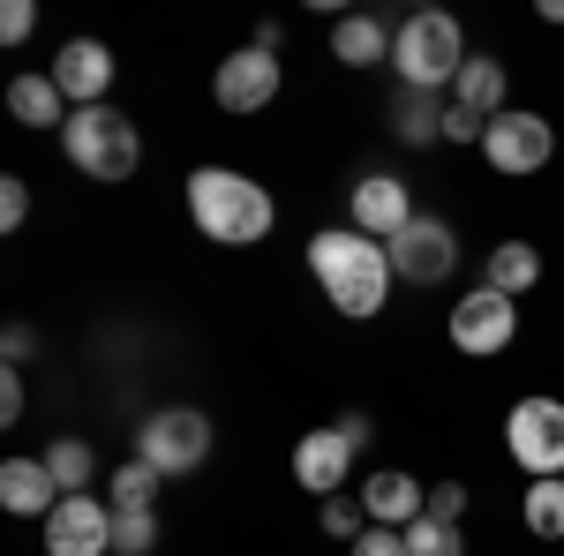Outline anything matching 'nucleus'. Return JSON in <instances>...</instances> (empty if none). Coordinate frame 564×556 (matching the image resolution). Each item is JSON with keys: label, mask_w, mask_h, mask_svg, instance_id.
<instances>
[{"label": "nucleus", "mask_w": 564, "mask_h": 556, "mask_svg": "<svg viewBox=\"0 0 564 556\" xmlns=\"http://www.w3.org/2000/svg\"><path fill=\"white\" fill-rule=\"evenodd\" d=\"M308 271L324 279V294L339 316L354 324H369L391 294V249L384 241H369V233H347V226H332V233H316L308 241Z\"/></svg>", "instance_id": "f257e3e1"}, {"label": "nucleus", "mask_w": 564, "mask_h": 556, "mask_svg": "<svg viewBox=\"0 0 564 556\" xmlns=\"http://www.w3.org/2000/svg\"><path fill=\"white\" fill-rule=\"evenodd\" d=\"M188 218L218 249H249V241L271 233V196L234 166H196L188 173Z\"/></svg>", "instance_id": "f03ea898"}, {"label": "nucleus", "mask_w": 564, "mask_h": 556, "mask_svg": "<svg viewBox=\"0 0 564 556\" xmlns=\"http://www.w3.org/2000/svg\"><path fill=\"white\" fill-rule=\"evenodd\" d=\"M467 61H475V53H467L459 23H452L444 8H422V15H406V23L391 31V68L406 76V90H452Z\"/></svg>", "instance_id": "7ed1b4c3"}, {"label": "nucleus", "mask_w": 564, "mask_h": 556, "mask_svg": "<svg viewBox=\"0 0 564 556\" xmlns=\"http://www.w3.org/2000/svg\"><path fill=\"white\" fill-rule=\"evenodd\" d=\"M61 151H68V166L84 173V181H129L135 159H143V135H135L129 113H113V106H76L68 113V129H61Z\"/></svg>", "instance_id": "20e7f679"}, {"label": "nucleus", "mask_w": 564, "mask_h": 556, "mask_svg": "<svg viewBox=\"0 0 564 556\" xmlns=\"http://www.w3.org/2000/svg\"><path fill=\"white\" fill-rule=\"evenodd\" d=\"M135 459L159 473H188L212 459V422L196 414V406H159L151 422L135 428Z\"/></svg>", "instance_id": "39448f33"}, {"label": "nucleus", "mask_w": 564, "mask_h": 556, "mask_svg": "<svg viewBox=\"0 0 564 556\" xmlns=\"http://www.w3.org/2000/svg\"><path fill=\"white\" fill-rule=\"evenodd\" d=\"M505 444L534 481H557L564 473V399H520L505 414Z\"/></svg>", "instance_id": "423d86ee"}, {"label": "nucleus", "mask_w": 564, "mask_h": 556, "mask_svg": "<svg viewBox=\"0 0 564 556\" xmlns=\"http://www.w3.org/2000/svg\"><path fill=\"white\" fill-rule=\"evenodd\" d=\"M384 249H391V279H406V286H444V279L459 271V233L430 211H414L406 233L384 241Z\"/></svg>", "instance_id": "0eeeda50"}, {"label": "nucleus", "mask_w": 564, "mask_h": 556, "mask_svg": "<svg viewBox=\"0 0 564 556\" xmlns=\"http://www.w3.org/2000/svg\"><path fill=\"white\" fill-rule=\"evenodd\" d=\"M497 113H505V61L475 53V61L459 68V84H452L444 135H452V143H467V135H489V121H497Z\"/></svg>", "instance_id": "6e6552de"}, {"label": "nucleus", "mask_w": 564, "mask_h": 556, "mask_svg": "<svg viewBox=\"0 0 564 556\" xmlns=\"http://www.w3.org/2000/svg\"><path fill=\"white\" fill-rule=\"evenodd\" d=\"M481 159L497 173H542L557 159V129H550L542 113H512V106H505V113L489 121V135H481Z\"/></svg>", "instance_id": "1a4fd4ad"}, {"label": "nucleus", "mask_w": 564, "mask_h": 556, "mask_svg": "<svg viewBox=\"0 0 564 556\" xmlns=\"http://www.w3.org/2000/svg\"><path fill=\"white\" fill-rule=\"evenodd\" d=\"M512 331H520V308H512V294H497V286H475L467 301H452V346L459 353H505L512 346Z\"/></svg>", "instance_id": "9d476101"}, {"label": "nucleus", "mask_w": 564, "mask_h": 556, "mask_svg": "<svg viewBox=\"0 0 564 556\" xmlns=\"http://www.w3.org/2000/svg\"><path fill=\"white\" fill-rule=\"evenodd\" d=\"M279 84H286L279 53H263V45H249V53H226V61H218L212 98L226 106V113H263V106L279 98Z\"/></svg>", "instance_id": "9b49d317"}, {"label": "nucleus", "mask_w": 564, "mask_h": 556, "mask_svg": "<svg viewBox=\"0 0 564 556\" xmlns=\"http://www.w3.org/2000/svg\"><path fill=\"white\" fill-rule=\"evenodd\" d=\"M113 549V504L98 497H61L45 519V556H106Z\"/></svg>", "instance_id": "f8f14e48"}, {"label": "nucleus", "mask_w": 564, "mask_h": 556, "mask_svg": "<svg viewBox=\"0 0 564 556\" xmlns=\"http://www.w3.org/2000/svg\"><path fill=\"white\" fill-rule=\"evenodd\" d=\"M354 233H369V241H399L406 233V218H414V204H406V181H391V173H369V181H354Z\"/></svg>", "instance_id": "ddd939ff"}, {"label": "nucleus", "mask_w": 564, "mask_h": 556, "mask_svg": "<svg viewBox=\"0 0 564 556\" xmlns=\"http://www.w3.org/2000/svg\"><path fill=\"white\" fill-rule=\"evenodd\" d=\"M53 84H61V98H76V106H106L113 53H106L98 39H68V45H61V61H53Z\"/></svg>", "instance_id": "4468645a"}, {"label": "nucleus", "mask_w": 564, "mask_h": 556, "mask_svg": "<svg viewBox=\"0 0 564 556\" xmlns=\"http://www.w3.org/2000/svg\"><path fill=\"white\" fill-rule=\"evenodd\" d=\"M361 504H369V526H399V534H406V526H414V519L430 512V489H422V481H414V473H369V481H361Z\"/></svg>", "instance_id": "2eb2a0df"}, {"label": "nucleus", "mask_w": 564, "mask_h": 556, "mask_svg": "<svg viewBox=\"0 0 564 556\" xmlns=\"http://www.w3.org/2000/svg\"><path fill=\"white\" fill-rule=\"evenodd\" d=\"M347 467H354V444L339 436V428H316V436H302V444H294V481H302V489H316V497H339Z\"/></svg>", "instance_id": "dca6fc26"}, {"label": "nucleus", "mask_w": 564, "mask_h": 556, "mask_svg": "<svg viewBox=\"0 0 564 556\" xmlns=\"http://www.w3.org/2000/svg\"><path fill=\"white\" fill-rule=\"evenodd\" d=\"M0 504L23 519H53V504H61V489H53V473H45V459H8L0 467Z\"/></svg>", "instance_id": "f3484780"}, {"label": "nucleus", "mask_w": 564, "mask_h": 556, "mask_svg": "<svg viewBox=\"0 0 564 556\" xmlns=\"http://www.w3.org/2000/svg\"><path fill=\"white\" fill-rule=\"evenodd\" d=\"M332 61L377 68V61H391V31L377 23V15H339V23H332Z\"/></svg>", "instance_id": "a211bd4d"}, {"label": "nucleus", "mask_w": 564, "mask_h": 556, "mask_svg": "<svg viewBox=\"0 0 564 556\" xmlns=\"http://www.w3.org/2000/svg\"><path fill=\"white\" fill-rule=\"evenodd\" d=\"M61 106H68V98H61L53 76H15V84H8V113H15L23 129H68Z\"/></svg>", "instance_id": "6ab92c4d"}, {"label": "nucleus", "mask_w": 564, "mask_h": 556, "mask_svg": "<svg viewBox=\"0 0 564 556\" xmlns=\"http://www.w3.org/2000/svg\"><path fill=\"white\" fill-rule=\"evenodd\" d=\"M391 135H399L406 151L436 143V135H444V106H436V90H406V84H399V98H391Z\"/></svg>", "instance_id": "aec40b11"}, {"label": "nucleus", "mask_w": 564, "mask_h": 556, "mask_svg": "<svg viewBox=\"0 0 564 556\" xmlns=\"http://www.w3.org/2000/svg\"><path fill=\"white\" fill-rule=\"evenodd\" d=\"M481 286H497V294H512V301L534 294V286H542V249H534V241H497Z\"/></svg>", "instance_id": "412c9836"}, {"label": "nucleus", "mask_w": 564, "mask_h": 556, "mask_svg": "<svg viewBox=\"0 0 564 556\" xmlns=\"http://www.w3.org/2000/svg\"><path fill=\"white\" fill-rule=\"evenodd\" d=\"M159 489H166V473L143 467V459H129V467L106 473V504H113V512H151V504H159Z\"/></svg>", "instance_id": "4be33fe9"}, {"label": "nucleus", "mask_w": 564, "mask_h": 556, "mask_svg": "<svg viewBox=\"0 0 564 556\" xmlns=\"http://www.w3.org/2000/svg\"><path fill=\"white\" fill-rule=\"evenodd\" d=\"M45 473H53L61 497H84V481H98V451H90L84 436H61V444L45 451Z\"/></svg>", "instance_id": "5701e85b"}, {"label": "nucleus", "mask_w": 564, "mask_h": 556, "mask_svg": "<svg viewBox=\"0 0 564 556\" xmlns=\"http://www.w3.org/2000/svg\"><path fill=\"white\" fill-rule=\"evenodd\" d=\"M527 534L564 542V473L557 481H527Z\"/></svg>", "instance_id": "b1692460"}, {"label": "nucleus", "mask_w": 564, "mask_h": 556, "mask_svg": "<svg viewBox=\"0 0 564 556\" xmlns=\"http://www.w3.org/2000/svg\"><path fill=\"white\" fill-rule=\"evenodd\" d=\"M406 556H467V534L444 519H414L406 526Z\"/></svg>", "instance_id": "393cba45"}, {"label": "nucleus", "mask_w": 564, "mask_h": 556, "mask_svg": "<svg viewBox=\"0 0 564 556\" xmlns=\"http://www.w3.org/2000/svg\"><path fill=\"white\" fill-rule=\"evenodd\" d=\"M159 512H113V556H151Z\"/></svg>", "instance_id": "a878e982"}, {"label": "nucleus", "mask_w": 564, "mask_h": 556, "mask_svg": "<svg viewBox=\"0 0 564 556\" xmlns=\"http://www.w3.org/2000/svg\"><path fill=\"white\" fill-rule=\"evenodd\" d=\"M324 534H339V542H361V534H369V504H361V497H324Z\"/></svg>", "instance_id": "bb28decb"}, {"label": "nucleus", "mask_w": 564, "mask_h": 556, "mask_svg": "<svg viewBox=\"0 0 564 556\" xmlns=\"http://www.w3.org/2000/svg\"><path fill=\"white\" fill-rule=\"evenodd\" d=\"M422 519H444V526H459L467 519V481H444V489H430V512Z\"/></svg>", "instance_id": "cd10ccee"}, {"label": "nucleus", "mask_w": 564, "mask_h": 556, "mask_svg": "<svg viewBox=\"0 0 564 556\" xmlns=\"http://www.w3.org/2000/svg\"><path fill=\"white\" fill-rule=\"evenodd\" d=\"M31 23H39V8H31V0H8V8H0V39H8V45L31 39Z\"/></svg>", "instance_id": "c85d7f7f"}, {"label": "nucleus", "mask_w": 564, "mask_h": 556, "mask_svg": "<svg viewBox=\"0 0 564 556\" xmlns=\"http://www.w3.org/2000/svg\"><path fill=\"white\" fill-rule=\"evenodd\" d=\"M354 556H406V534H399V526H369V534L354 542Z\"/></svg>", "instance_id": "c756f323"}, {"label": "nucleus", "mask_w": 564, "mask_h": 556, "mask_svg": "<svg viewBox=\"0 0 564 556\" xmlns=\"http://www.w3.org/2000/svg\"><path fill=\"white\" fill-rule=\"evenodd\" d=\"M23 218H31V188H23V181H0V226L15 233Z\"/></svg>", "instance_id": "7c9ffc66"}, {"label": "nucleus", "mask_w": 564, "mask_h": 556, "mask_svg": "<svg viewBox=\"0 0 564 556\" xmlns=\"http://www.w3.org/2000/svg\"><path fill=\"white\" fill-rule=\"evenodd\" d=\"M0 353H8V369H15V361H31V353H39V331H31V324H8Z\"/></svg>", "instance_id": "2f4dec72"}, {"label": "nucleus", "mask_w": 564, "mask_h": 556, "mask_svg": "<svg viewBox=\"0 0 564 556\" xmlns=\"http://www.w3.org/2000/svg\"><path fill=\"white\" fill-rule=\"evenodd\" d=\"M15 422H23V377L8 369V377H0V428H15Z\"/></svg>", "instance_id": "473e14b6"}, {"label": "nucleus", "mask_w": 564, "mask_h": 556, "mask_svg": "<svg viewBox=\"0 0 564 556\" xmlns=\"http://www.w3.org/2000/svg\"><path fill=\"white\" fill-rule=\"evenodd\" d=\"M332 428H339V436H347L354 451H361V444H369V414H339V422H332Z\"/></svg>", "instance_id": "72a5a7b5"}, {"label": "nucleus", "mask_w": 564, "mask_h": 556, "mask_svg": "<svg viewBox=\"0 0 564 556\" xmlns=\"http://www.w3.org/2000/svg\"><path fill=\"white\" fill-rule=\"evenodd\" d=\"M542 15H550V23H564V0H542Z\"/></svg>", "instance_id": "f704fd0d"}]
</instances>
